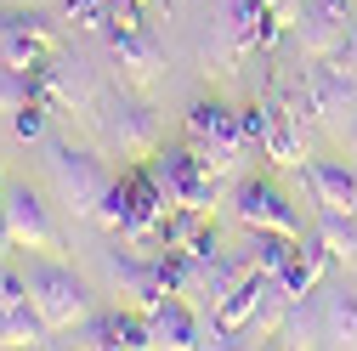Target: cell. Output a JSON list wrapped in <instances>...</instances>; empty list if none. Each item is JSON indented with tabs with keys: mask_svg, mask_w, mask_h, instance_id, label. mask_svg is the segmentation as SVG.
<instances>
[{
	"mask_svg": "<svg viewBox=\"0 0 357 351\" xmlns=\"http://www.w3.org/2000/svg\"><path fill=\"white\" fill-rule=\"evenodd\" d=\"M165 215H170V198L159 193V182L148 176V164H130L119 182L108 187V198L97 204L91 221L108 227V233H119L125 244H153L159 227H165Z\"/></svg>",
	"mask_w": 357,
	"mask_h": 351,
	"instance_id": "obj_1",
	"label": "cell"
},
{
	"mask_svg": "<svg viewBox=\"0 0 357 351\" xmlns=\"http://www.w3.org/2000/svg\"><path fill=\"white\" fill-rule=\"evenodd\" d=\"M29 300H34V312L46 318V329H79L85 318H91V289H85V278L74 267H63V260L52 255H40L29 260Z\"/></svg>",
	"mask_w": 357,
	"mask_h": 351,
	"instance_id": "obj_2",
	"label": "cell"
},
{
	"mask_svg": "<svg viewBox=\"0 0 357 351\" xmlns=\"http://www.w3.org/2000/svg\"><path fill=\"white\" fill-rule=\"evenodd\" d=\"M148 176L159 182V193L170 204H188V210H210L221 198V176L193 153V148H153L148 159Z\"/></svg>",
	"mask_w": 357,
	"mask_h": 351,
	"instance_id": "obj_3",
	"label": "cell"
},
{
	"mask_svg": "<svg viewBox=\"0 0 357 351\" xmlns=\"http://www.w3.org/2000/svg\"><path fill=\"white\" fill-rule=\"evenodd\" d=\"M52 182H57L63 204H68L74 215H85V221H91L97 204H102V198H108V187H114V170H108L97 153H85V148L52 142Z\"/></svg>",
	"mask_w": 357,
	"mask_h": 351,
	"instance_id": "obj_4",
	"label": "cell"
},
{
	"mask_svg": "<svg viewBox=\"0 0 357 351\" xmlns=\"http://www.w3.org/2000/svg\"><path fill=\"white\" fill-rule=\"evenodd\" d=\"M188 148H193L215 176H227V170L238 164V153H244V125H238V114H233L227 102H215V97L193 102V108H188Z\"/></svg>",
	"mask_w": 357,
	"mask_h": 351,
	"instance_id": "obj_5",
	"label": "cell"
},
{
	"mask_svg": "<svg viewBox=\"0 0 357 351\" xmlns=\"http://www.w3.org/2000/svg\"><path fill=\"white\" fill-rule=\"evenodd\" d=\"M97 108H102V114H97V125H102V136L119 148V159L142 164V159L159 148V114H153L142 97H130V91H114V97H102Z\"/></svg>",
	"mask_w": 357,
	"mask_h": 351,
	"instance_id": "obj_6",
	"label": "cell"
},
{
	"mask_svg": "<svg viewBox=\"0 0 357 351\" xmlns=\"http://www.w3.org/2000/svg\"><path fill=\"white\" fill-rule=\"evenodd\" d=\"M301 102L318 125H346L357 114V79L335 57H312L301 68Z\"/></svg>",
	"mask_w": 357,
	"mask_h": 351,
	"instance_id": "obj_7",
	"label": "cell"
},
{
	"mask_svg": "<svg viewBox=\"0 0 357 351\" xmlns=\"http://www.w3.org/2000/svg\"><path fill=\"white\" fill-rule=\"evenodd\" d=\"M57 52V29L46 12H17V6H0V63L34 74Z\"/></svg>",
	"mask_w": 357,
	"mask_h": 351,
	"instance_id": "obj_8",
	"label": "cell"
},
{
	"mask_svg": "<svg viewBox=\"0 0 357 351\" xmlns=\"http://www.w3.org/2000/svg\"><path fill=\"white\" fill-rule=\"evenodd\" d=\"M233 215H238L244 233H289V238H301L295 204L266 182V176H244V182L233 187Z\"/></svg>",
	"mask_w": 357,
	"mask_h": 351,
	"instance_id": "obj_9",
	"label": "cell"
},
{
	"mask_svg": "<svg viewBox=\"0 0 357 351\" xmlns=\"http://www.w3.org/2000/svg\"><path fill=\"white\" fill-rule=\"evenodd\" d=\"M261 108H266V125H261V148H266V159L273 164H306L312 153H306V102L295 97V102H284V97H261Z\"/></svg>",
	"mask_w": 357,
	"mask_h": 351,
	"instance_id": "obj_10",
	"label": "cell"
},
{
	"mask_svg": "<svg viewBox=\"0 0 357 351\" xmlns=\"http://www.w3.org/2000/svg\"><path fill=\"white\" fill-rule=\"evenodd\" d=\"M0 210H6V221H12L17 249H34V255H52L57 249V227H52L46 204H40V193L29 182H6V187H0Z\"/></svg>",
	"mask_w": 357,
	"mask_h": 351,
	"instance_id": "obj_11",
	"label": "cell"
},
{
	"mask_svg": "<svg viewBox=\"0 0 357 351\" xmlns=\"http://www.w3.org/2000/svg\"><path fill=\"white\" fill-rule=\"evenodd\" d=\"M221 46H227V52H261V46H273V40L284 34V23L273 17V12H266L261 6V0H221Z\"/></svg>",
	"mask_w": 357,
	"mask_h": 351,
	"instance_id": "obj_12",
	"label": "cell"
},
{
	"mask_svg": "<svg viewBox=\"0 0 357 351\" xmlns=\"http://www.w3.org/2000/svg\"><path fill=\"white\" fill-rule=\"evenodd\" d=\"M351 6L357 0H301L295 6V34L306 57H329L340 46V34L351 29Z\"/></svg>",
	"mask_w": 357,
	"mask_h": 351,
	"instance_id": "obj_13",
	"label": "cell"
},
{
	"mask_svg": "<svg viewBox=\"0 0 357 351\" xmlns=\"http://www.w3.org/2000/svg\"><path fill=\"white\" fill-rule=\"evenodd\" d=\"M301 182L318 204V215H357V170L346 159H306Z\"/></svg>",
	"mask_w": 357,
	"mask_h": 351,
	"instance_id": "obj_14",
	"label": "cell"
},
{
	"mask_svg": "<svg viewBox=\"0 0 357 351\" xmlns=\"http://www.w3.org/2000/svg\"><path fill=\"white\" fill-rule=\"evenodd\" d=\"M329 267H335V255H329V244L318 238V233H301L295 238V249H289V260H284V272H278V283H284V295L289 300H301V295H312L324 278H329Z\"/></svg>",
	"mask_w": 357,
	"mask_h": 351,
	"instance_id": "obj_15",
	"label": "cell"
},
{
	"mask_svg": "<svg viewBox=\"0 0 357 351\" xmlns=\"http://www.w3.org/2000/svg\"><path fill=\"white\" fill-rule=\"evenodd\" d=\"M148 329H153V345H170V351H188V345H210L204 329H199V306L165 295L153 312H148Z\"/></svg>",
	"mask_w": 357,
	"mask_h": 351,
	"instance_id": "obj_16",
	"label": "cell"
},
{
	"mask_svg": "<svg viewBox=\"0 0 357 351\" xmlns=\"http://www.w3.org/2000/svg\"><path fill=\"white\" fill-rule=\"evenodd\" d=\"M34 97L46 108H74V102H91V74H85L79 63H57L46 57L34 68Z\"/></svg>",
	"mask_w": 357,
	"mask_h": 351,
	"instance_id": "obj_17",
	"label": "cell"
},
{
	"mask_svg": "<svg viewBox=\"0 0 357 351\" xmlns=\"http://www.w3.org/2000/svg\"><path fill=\"white\" fill-rule=\"evenodd\" d=\"M108 272H114V283L130 295V306H137V312H153V306L165 300L159 260H153V255H130V249H119V255L108 260Z\"/></svg>",
	"mask_w": 357,
	"mask_h": 351,
	"instance_id": "obj_18",
	"label": "cell"
},
{
	"mask_svg": "<svg viewBox=\"0 0 357 351\" xmlns=\"http://www.w3.org/2000/svg\"><path fill=\"white\" fill-rule=\"evenodd\" d=\"M79 345H125V351H142V345H153L148 312H108V318H85V323H79Z\"/></svg>",
	"mask_w": 357,
	"mask_h": 351,
	"instance_id": "obj_19",
	"label": "cell"
},
{
	"mask_svg": "<svg viewBox=\"0 0 357 351\" xmlns=\"http://www.w3.org/2000/svg\"><path fill=\"white\" fill-rule=\"evenodd\" d=\"M289 249H295L289 233H250V238H244V260H250V272H266V278H278V272H284Z\"/></svg>",
	"mask_w": 357,
	"mask_h": 351,
	"instance_id": "obj_20",
	"label": "cell"
},
{
	"mask_svg": "<svg viewBox=\"0 0 357 351\" xmlns=\"http://www.w3.org/2000/svg\"><path fill=\"white\" fill-rule=\"evenodd\" d=\"M29 97H34V74H23V68H6V63H0V119H12Z\"/></svg>",
	"mask_w": 357,
	"mask_h": 351,
	"instance_id": "obj_21",
	"label": "cell"
},
{
	"mask_svg": "<svg viewBox=\"0 0 357 351\" xmlns=\"http://www.w3.org/2000/svg\"><path fill=\"white\" fill-rule=\"evenodd\" d=\"M46 114H52L46 102H40V97H29V102L12 114V130H17L23 142H40V136H46Z\"/></svg>",
	"mask_w": 357,
	"mask_h": 351,
	"instance_id": "obj_22",
	"label": "cell"
},
{
	"mask_svg": "<svg viewBox=\"0 0 357 351\" xmlns=\"http://www.w3.org/2000/svg\"><path fill=\"white\" fill-rule=\"evenodd\" d=\"M68 17H74L79 29H97V34H108L114 6H108V0H68Z\"/></svg>",
	"mask_w": 357,
	"mask_h": 351,
	"instance_id": "obj_23",
	"label": "cell"
},
{
	"mask_svg": "<svg viewBox=\"0 0 357 351\" xmlns=\"http://www.w3.org/2000/svg\"><path fill=\"white\" fill-rule=\"evenodd\" d=\"M329 57H335V63H340V68H346V74H351V79H357V23H351V29H346V34H340V46H335V52H329Z\"/></svg>",
	"mask_w": 357,
	"mask_h": 351,
	"instance_id": "obj_24",
	"label": "cell"
},
{
	"mask_svg": "<svg viewBox=\"0 0 357 351\" xmlns=\"http://www.w3.org/2000/svg\"><path fill=\"white\" fill-rule=\"evenodd\" d=\"M261 6L273 12V17L284 23V29H295V6H301V0H261Z\"/></svg>",
	"mask_w": 357,
	"mask_h": 351,
	"instance_id": "obj_25",
	"label": "cell"
},
{
	"mask_svg": "<svg viewBox=\"0 0 357 351\" xmlns=\"http://www.w3.org/2000/svg\"><path fill=\"white\" fill-rule=\"evenodd\" d=\"M17 249V238H12V221H6V210H0V260H6Z\"/></svg>",
	"mask_w": 357,
	"mask_h": 351,
	"instance_id": "obj_26",
	"label": "cell"
},
{
	"mask_svg": "<svg viewBox=\"0 0 357 351\" xmlns=\"http://www.w3.org/2000/svg\"><path fill=\"white\" fill-rule=\"evenodd\" d=\"M351 142H357V114H351Z\"/></svg>",
	"mask_w": 357,
	"mask_h": 351,
	"instance_id": "obj_27",
	"label": "cell"
}]
</instances>
